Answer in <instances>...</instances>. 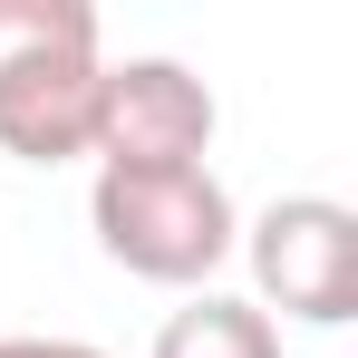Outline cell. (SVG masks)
Wrapping results in <instances>:
<instances>
[{"label": "cell", "mask_w": 358, "mask_h": 358, "mask_svg": "<svg viewBox=\"0 0 358 358\" xmlns=\"http://www.w3.org/2000/svg\"><path fill=\"white\" fill-rule=\"evenodd\" d=\"M107 59L87 0H0V145L20 165L97 155Z\"/></svg>", "instance_id": "1"}, {"label": "cell", "mask_w": 358, "mask_h": 358, "mask_svg": "<svg viewBox=\"0 0 358 358\" xmlns=\"http://www.w3.org/2000/svg\"><path fill=\"white\" fill-rule=\"evenodd\" d=\"M87 223H97L107 262H126L136 281H165V291L213 281L242 242V213H233V194H223L213 165H145V175L97 165Z\"/></svg>", "instance_id": "2"}, {"label": "cell", "mask_w": 358, "mask_h": 358, "mask_svg": "<svg viewBox=\"0 0 358 358\" xmlns=\"http://www.w3.org/2000/svg\"><path fill=\"white\" fill-rule=\"evenodd\" d=\"M252 262V310L281 329V320H310V329H349L358 320V213L329 203V194H281L271 213H252L233 242Z\"/></svg>", "instance_id": "3"}, {"label": "cell", "mask_w": 358, "mask_h": 358, "mask_svg": "<svg viewBox=\"0 0 358 358\" xmlns=\"http://www.w3.org/2000/svg\"><path fill=\"white\" fill-rule=\"evenodd\" d=\"M213 126H223V107H213V87H203L184 59H126V68H107L97 165H117V175H145V165H203Z\"/></svg>", "instance_id": "4"}, {"label": "cell", "mask_w": 358, "mask_h": 358, "mask_svg": "<svg viewBox=\"0 0 358 358\" xmlns=\"http://www.w3.org/2000/svg\"><path fill=\"white\" fill-rule=\"evenodd\" d=\"M155 358H281V329H271L252 300L203 291V300H184L175 320L155 329Z\"/></svg>", "instance_id": "5"}, {"label": "cell", "mask_w": 358, "mask_h": 358, "mask_svg": "<svg viewBox=\"0 0 358 358\" xmlns=\"http://www.w3.org/2000/svg\"><path fill=\"white\" fill-rule=\"evenodd\" d=\"M0 358H107V349H87V339H0Z\"/></svg>", "instance_id": "6"}]
</instances>
